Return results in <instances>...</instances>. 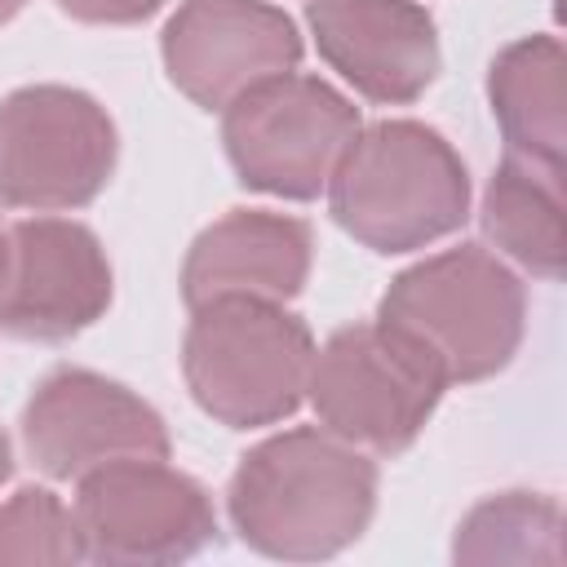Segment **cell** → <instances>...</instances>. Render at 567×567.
Returning <instances> with one entry per match:
<instances>
[{
  "label": "cell",
  "instance_id": "11",
  "mask_svg": "<svg viewBox=\"0 0 567 567\" xmlns=\"http://www.w3.org/2000/svg\"><path fill=\"white\" fill-rule=\"evenodd\" d=\"M168 80L204 111H226L252 84L297 71L301 31L266 0H182L159 35Z\"/></svg>",
  "mask_w": 567,
  "mask_h": 567
},
{
  "label": "cell",
  "instance_id": "3",
  "mask_svg": "<svg viewBox=\"0 0 567 567\" xmlns=\"http://www.w3.org/2000/svg\"><path fill=\"white\" fill-rule=\"evenodd\" d=\"M377 319L408 337L447 385L483 381L518 354L527 292L496 252L461 244L394 275Z\"/></svg>",
  "mask_w": 567,
  "mask_h": 567
},
{
  "label": "cell",
  "instance_id": "14",
  "mask_svg": "<svg viewBox=\"0 0 567 567\" xmlns=\"http://www.w3.org/2000/svg\"><path fill=\"white\" fill-rule=\"evenodd\" d=\"M563 71H567V58L558 35H523L492 58L487 102L509 151L545 164H563V151H567Z\"/></svg>",
  "mask_w": 567,
  "mask_h": 567
},
{
  "label": "cell",
  "instance_id": "13",
  "mask_svg": "<svg viewBox=\"0 0 567 567\" xmlns=\"http://www.w3.org/2000/svg\"><path fill=\"white\" fill-rule=\"evenodd\" d=\"M310 257L315 235L301 217L270 208H230L186 248L182 297L190 310L221 297L288 301L306 288Z\"/></svg>",
  "mask_w": 567,
  "mask_h": 567
},
{
  "label": "cell",
  "instance_id": "20",
  "mask_svg": "<svg viewBox=\"0 0 567 567\" xmlns=\"http://www.w3.org/2000/svg\"><path fill=\"white\" fill-rule=\"evenodd\" d=\"M22 4H27V0H0V27H4V22H9V18L22 9Z\"/></svg>",
  "mask_w": 567,
  "mask_h": 567
},
{
  "label": "cell",
  "instance_id": "15",
  "mask_svg": "<svg viewBox=\"0 0 567 567\" xmlns=\"http://www.w3.org/2000/svg\"><path fill=\"white\" fill-rule=\"evenodd\" d=\"M483 230L527 275L558 284L563 257H567L563 164H545V159L505 151V159L496 164V173L483 190Z\"/></svg>",
  "mask_w": 567,
  "mask_h": 567
},
{
  "label": "cell",
  "instance_id": "16",
  "mask_svg": "<svg viewBox=\"0 0 567 567\" xmlns=\"http://www.w3.org/2000/svg\"><path fill=\"white\" fill-rule=\"evenodd\" d=\"M456 563H563V509L545 492H501L478 501L452 540Z\"/></svg>",
  "mask_w": 567,
  "mask_h": 567
},
{
  "label": "cell",
  "instance_id": "21",
  "mask_svg": "<svg viewBox=\"0 0 567 567\" xmlns=\"http://www.w3.org/2000/svg\"><path fill=\"white\" fill-rule=\"evenodd\" d=\"M0 266H4V226H0Z\"/></svg>",
  "mask_w": 567,
  "mask_h": 567
},
{
  "label": "cell",
  "instance_id": "9",
  "mask_svg": "<svg viewBox=\"0 0 567 567\" xmlns=\"http://www.w3.org/2000/svg\"><path fill=\"white\" fill-rule=\"evenodd\" d=\"M22 447L40 474L80 483L115 461L168 456L173 443L164 416L124 381L89 368H53L22 408Z\"/></svg>",
  "mask_w": 567,
  "mask_h": 567
},
{
  "label": "cell",
  "instance_id": "4",
  "mask_svg": "<svg viewBox=\"0 0 567 567\" xmlns=\"http://www.w3.org/2000/svg\"><path fill=\"white\" fill-rule=\"evenodd\" d=\"M315 359L310 328L284 301L221 297L190 310L182 377L190 399L226 430L275 425L306 399Z\"/></svg>",
  "mask_w": 567,
  "mask_h": 567
},
{
  "label": "cell",
  "instance_id": "1",
  "mask_svg": "<svg viewBox=\"0 0 567 567\" xmlns=\"http://www.w3.org/2000/svg\"><path fill=\"white\" fill-rule=\"evenodd\" d=\"M226 509L248 549L284 563H319L368 532L377 461L323 425H297L239 456Z\"/></svg>",
  "mask_w": 567,
  "mask_h": 567
},
{
  "label": "cell",
  "instance_id": "10",
  "mask_svg": "<svg viewBox=\"0 0 567 567\" xmlns=\"http://www.w3.org/2000/svg\"><path fill=\"white\" fill-rule=\"evenodd\" d=\"M111 306L102 239L71 217H22L4 226L0 332L13 341H66Z\"/></svg>",
  "mask_w": 567,
  "mask_h": 567
},
{
  "label": "cell",
  "instance_id": "8",
  "mask_svg": "<svg viewBox=\"0 0 567 567\" xmlns=\"http://www.w3.org/2000/svg\"><path fill=\"white\" fill-rule=\"evenodd\" d=\"M71 509L84 558L106 567L186 563L217 540L213 496L168 456H133L84 474Z\"/></svg>",
  "mask_w": 567,
  "mask_h": 567
},
{
  "label": "cell",
  "instance_id": "18",
  "mask_svg": "<svg viewBox=\"0 0 567 567\" xmlns=\"http://www.w3.org/2000/svg\"><path fill=\"white\" fill-rule=\"evenodd\" d=\"M62 13H71L75 22H93V27H124V22H142L155 9H164V0H58Z\"/></svg>",
  "mask_w": 567,
  "mask_h": 567
},
{
  "label": "cell",
  "instance_id": "19",
  "mask_svg": "<svg viewBox=\"0 0 567 567\" xmlns=\"http://www.w3.org/2000/svg\"><path fill=\"white\" fill-rule=\"evenodd\" d=\"M13 474V447H9V434L0 430V483Z\"/></svg>",
  "mask_w": 567,
  "mask_h": 567
},
{
  "label": "cell",
  "instance_id": "12",
  "mask_svg": "<svg viewBox=\"0 0 567 567\" xmlns=\"http://www.w3.org/2000/svg\"><path fill=\"white\" fill-rule=\"evenodd\" d=\"M319 58L368 102H416L439 75V31L416 0H310Z\"/></svg>",
  "mask_w": 567,
  "mask_h": 567
},
{
  "label": "cell",
  "instance_id": "6",
  "mask_svg": "<svg viewBox=\"0 0 567 567\" xmlns=\"http://www.w3.org/2000/svg\"><path fill=\"white\" fill-rule=\"evenodd\" d=\"M359 128V106L306 71L270 75L221 111V142L239 182L279 199H315Z\"/></svg>",
  "mask_w": 567,
  "mask_h": 567
},
{
  "label": "cell",
  "instance_id": "17",
  "mask_svg": "<svg viewBox=\"0 0 567 567\" xmlns=\"http://www.w3.org/2000/svg\"><path fill=\"white\" fill-rule=\"evenodd\" d=\"M84 563L75 509L49 487H22L0 505V567Z\"/></svg>",
  "mask_w": 567,
  "mask_h": 567
},
{
  "label": "cell",
  "instance_id": "5",
  "mask_svg": "<svg viewBox=\"0 0 567 567\" xmlns=\"http://www.w3.org/2000/svg\"><path fill=\"white\" fill-rule=\"evenodd\" d=\"M443 390V372L381 319L337 328L315 346L306 377V399L319 425L372 456L408 452Z\"/></svg>",
  "mask_w": 567,
  "mask_h": 567
},
{
  "label": "cell",
  "instance_id": "7",
  "mask_svg": "<svg viewBox=\"0 0 567 567\" xmlns=\"http://www.w3.org/2000/svg\"><path fill=\"white\" fill-rule=\"evenodd\" d=\"M120 137L97 97L66 84H27L0 102V204L71 213L102 195Z\"/></svg>",
  "mask_w": 567,
  "mask_h": 567
},
{
  "label": "cell",
  "instance_id": "2",
  "mask_svg": "<svg viewBox=\"0 0 567 567\" xmlns=\"http://www.w3.org/2000/svg\"><path fill=\"white\" fill-rule=\"evenodd\" d=\"M323 190L337 226L372 252L425 248L470 213L465 159L421 120H377L359 128Z\"/></svg>",
  "mask_w": 567,
  "mask_h": 567
}]
</instances>
